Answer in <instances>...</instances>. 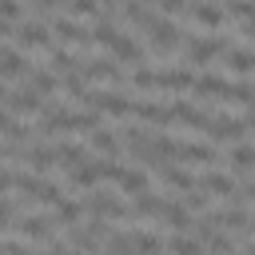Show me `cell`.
Masks as SVG:
<instances>
[{"label":"cell","mask_w":255,"mask_h":255,"mask_svg":"<svg viewBox=\"0 0 255 255\" xmlns=\"http://www.w3.org/2000/svg\"><path fill=\"white\" fill-rule=\"evenodd\" d=\"M131 84H135V88H143V92H151V88H159V72H151V68L135 64V72H131Z\"/></svg>","instance_id":"obj_25"},{"label":"cell","mask_w":255,"mask_h":255,"mask_svg":"<svg viewBox=\"0 0 255 255\" xmlns=\"http://www.w3.org/2000/svg\"><path fill=\"white\" fill-rule=\"evenodd\" d=\"M199 187H207L211 195H223V199H231V195H235V179H231V175H219V171L199 175Z\"/></svg>","instance_id":"obj_16"},{"label":"cell","mask_w":255,"mask_h":255,"mask_svg":"<svg viewBox=\"0 0 255 255\" xmlns=\"http://www.w3.org/2000/svg\"><path fill=\"white\" fill-rule=\"evenodd\" d=\"M231 16H239V20H255V0H231Z\"/></svg>","instance_id":"obj_29"},{"label":"cell","mask_w":255,"mask_h":255,"mask_svg":"<svg viewBox=\"0 0 255 255\" xmlns=\"http://www.w3.org/2000/svg\"><path fill=\"white\" fill-rule=\"evenodd\" d=\"M131 211H135L139 219H159V215L167 211V199H159V195H151V191H139L135 203H131Z\"/></svg>","instance_id":"obj_9"},{"label":"cell","mask_w":255,"mask_h":255,"mask_svg":"<svg viewBox=\"0 0 255 255\" xmlns=\"http://www.w3.org/2000/svg\"><path fill=\"white\" fill-rule=\"evenodd\" d=\"M108 48H112V56H116V60H124V64H143V48H139L131 36H120V32H116Z\"/></svg>","instance_id":"obj_7"},{"label":"cell","mask_w":255,"mask_h":255,"mask_svg":"<svg viewBox=\"0 0 255 255\" xmlns=\"http://www.w3.org/2000/svg\"><path fill=\"white\" fill-rule=\"evenodd\" d=\"M56 147H60V167L84 163V147H76V143H56Z\"/></svg>","instance_id":"obj_28"},{"label":"cell","mask_w":255,"mask_h":255,"mask_svg":"<svg viewBox=\"0 0 255 255\" xmlns=\"http://www.w3.org/2000/svg\"><path fill=\"white\" fill-rule=\"evenodd\" d=\"M80 76L84 80H120V68L112 60H84L80 64Z\"/></svg>","instance_id":"obj_12"},{"label":"cell","mask_w":255,"mask_h":255,"mask_svg":"<svg viewBox=\"0 0 255 255\" xmlns=\"http://www.w3.org/2000/svg\"><path fill=\"white\" fill-rule=\"evenodd\" d=\"M167 247H175V251H199V239H187V235H179V239H167Z\"/></svg>","instance_id":"obj_32"},{"label":"cell","mask_w":255,"mask_h":255,"mask_svg":"<svg viewBox=\"0 0 255 255\" xmlns=\"http://www.w3.org/2000/svg\"><path fill=\"white\" fill-rule=\"evenodd\" d=\"M28 84H32V88H40L44 96H52L56 88H64V80H60L52 68H40V72H32V76H28Z\"/></svg>","instance_id":"obj_21"},{"label":"cell","mask_w":255,"mask_h":255,"mask_svg":"<svg viewBox=\"0 0 255 255\" xmlns=\"http://www.w3.org/2000/svg\"><path fill=\"white\" fill-rule=\"evenodd\" d=\"M159 88H167V92H191L195 76L187 68H171V72H159Z\"/></svg>","instance_id":"obj_13"},{"label":"cell","mask_w":255,"mask_h":255,"mask_svg":"<svg viewBox=\"0 0 255 255\" xmlns=\"http://www.w3.org/2000/svg\"><path fill=\"white\" fill-rule=\"evenodd\" d=\"M223 60H227V68H231L235 76H247V72H255V52H239V48H227V52H223Z\"/></svg>","instance_id":"obj_19"},{"label":"cell","mask_w":255,"mask_h":255,"mask_svg":"<svg viewBox=\"0 0 255 255\" xmlns=\"http://www.w3.org/2000/svg\"><path fill=\"white\" fill-rule=\"evenodd\" d=\"M96 179H104V163L84 159V163H76V167H72V183H76V187H92Z\"/></svg>","instance_id":"obj_15"},{"label":"cell","mask_w":255,"mask_h":255,"mask_svg":"<svg viewBox=\"0 0 255 255\" xmlns=\"http://www.w3.org/2000/svg\"><path fill=\"white\" fill-rule=\"evenodd\" d=\"M171 120H175V124H187V128H203V131H207V124H211V116L199 112V108H191L187 100H175V104H171Z\"/></svg>","instance_id":"obj_6"},{"label":"cell","mask_w":255,"mask_h":255,"mask_svg":"<svg viewBox=\"0 0 255 255\" xmlns=\"http://www.w3.org/2000/svg\"><path fill=\"white\" fill-rule=\"evenodd\" d=\"M247 128H251V124H243V120H235V116H211L207 135H211V139H227V143H235V139L247 135Z\"/></svg>","instance_id":"obj_4"},{"label":"cell","mask_w":255,"mask_h":255,"mask_svg":"<svg viewBox=\"0 0 255 255\" xmlns=\"http://www.w3.org/2000/svg\"><path fill=\"white\" fill-rule=\"evenodd\" d=\"M251 167H255V147H251V143L235 147V151H231V171L243 175V171H251Z\"/></svg>","instance_id":"obj_22"},{"label":"cell","mask_w":255,"mask_h":255,"mask_svg":"<svg viewBox=\"0 0 255 255\" xmlns=\"http://www.w3.org/2000/svg\"><path fill=\"white\" fill-rule=\"evenodd\" d=\"M223 52H227L223 40H191V44H187V60H191V64H207V60H215V56H223Z\"/></svg>","instance_id":"obj_8"},{"label":"cell","mask_w":255,"mask_h":255,"mask_svg":"<svg viewBox=\"0 0 255 255\" xmlns=\"http://www.w3.org/2000/svg\"><path fill=\"white\" fill-rule=\"evenodd\" d=\"M36 4H40V12L48 16V12H56V8H68L72 0H36Z\"/></svg>","instance_id":"obj_33"},{"label":"cell","mask_w":255,"mask_h":255,"mask_svg":"<svg viewBox=\"0 0 255 255\" xmlns=\"http://www.w3.org/2000/svg\"><path fill=\"white\" fill-rule=\"evenodd\" d=\"M84 211H88V203H72V199H60L56 203V219L60 223H80Z\"/></svg>","instance_id":"obj_23"},{"label":"cell","mask_w":255,"mask_h":255,"mask_svg":"<svg viewBox=\"0 0 255 255\" xmlns=\"http://www.w3.org/2000/svg\"><path fill=\"white\" fill-rule=\"evenodd\" d=\"M120 187H124L128 195H139V191H147V175H143V171H124Z\"/></svg>","instance_id":"obj_27"},{"label":"cell","mask_w":255,"mask_h":255,"mask_svg":"<svg viewBox=\"0 0 255 255\" xmlns=\"http://www.w3.org/2000/svg\"><path fill=\"white\" fill-rule=\"evenodd\" d=\"M223 88H227V80H219V76H195V96H203V100H219L223 96Z\"/></svg>","instance_id":"obj_20"},{"label":"cell","mask_w":255,"mask_h":255,"mask_svg":"<svg viewBox=\"0 0 255 255\" xmlns=\"http://www.w3.org/2000/svg\"><path fill=\"white\" fill-rule=\"evenodd\" d=\"M48 68H52V72H56V76L64 80L68 72H76V60H72L68 52H52V56H48Z\"/></svg>","instance_id":"obj_26"},{"label":"cell","mask_w":255,"mask_h":255,"mask_svg":"<svg viewBox=\"0 0 255 255\" xmlns=\"http://www.w3.org/2000/svg\"><path fill=\"white\" fill-rule=\"evenodd\" d=\"M0 76H4V84H16L20 76H24V80L32 76V64L16 52V44H4V56H0Z\"/></svg>","instance_id":"obj_3"},{"label":"cell","mask_w":255,"mask_h":255,"mask_svg":"<svg viewBox=\"0 0 255 255\" xmlns=\"http://www.w3.org/2000/svg\"><path fill=\"white\" fill-rule=\"evenodd\" d=\"M175 159L179 163H215L219 155H215L211 143H179V155Z\"/></svg>","instance_id":"obj_10"},{"label":"cell","mask_w":255,"mask_h":255,"mask_svg":"<svg viewBox=\"0 0 255 255\" xmlns=\"http://www.w3.org/2000/svg\"><path fill=\"white\" fill-rule=\"evenodd\" d=\"M131 116H139L143 124H175L171 120V108H159V104H135Z\"/></svg>","instance_id":"obj_17"},{"label":"cell","mask_w":255,"mask_h":255,"mask_svg":"<svg viewBox=\"0 0 255 255\" xmlns=\"http://www.w3.org/2000/svg\"><path fill=\"white\" fill-rule=\"evenodd\" d=\"M139 4H155V0H139Z\"/></svg>","instance_id":"obj_34"},{"label":"cell","mask_w":255,"mask_h":255,"mask_svg":"<svg viewBox=\"0 0 255 255\" xmlns=\"http://www.w3.org/2000/svg\"><path fill=\"white\" fill-rule=\"evenodd\" d=\"M143 32H147V40H151V52H155V56H163V52H171V48L179 44L175 24H171V20H163V16H151Z\"/></svg>","instance_id":"obj_2"},{"label":"cell","mask_w":255,"mask_h":255,"mask_svg":"<svg viewBox=\"0 0 255 255\" xmlns=\"http://www.w3.org/2000/svg\"><path fill=\"white\" fill-rule=\"evenodd\" d=\"M68 12H72L76 20H84V16H92V20H96V16H104V4H100V0H72V4H68Z\"/></svg>","instance_id":"obj_24"},{"label":"cell","mask_w":255,"mask_h":255,"mask_svg":"<svg viewBox=\"0 0 255 255\" xmlns=\"http://www.w3.org/2000/svg\"><path fill=\"white\" fill-rule=\"evenodd\" d=\"M88 211H92V215H100V219H104V215H112V219L128 215V207H124L112 191H96V195H88Z\"/></svg>","instance_id":"obj_5"},{"label":"cell","mask_w":255,"mask_h":255,"mask_svg":"<svg viewBox=\"0 0 255 255\" xmlns=\"http://www.w3.org/2000/svg\"><path fill=\"white\" fill-rule=\"evenodd\" d=\"M155 4H159V8L167 12V16H179V12H191V4H187V0H155Z\"/></svg>","instance_id":"obj_31"},{"label":"cell","mask_w":255,"mask_h":255,"mask_svg":"<svg viewBox=\"0 0 255 255\" xmlns=\"http://www.w3.org/2000/svg\"><path fill=\"white\" fill-rule=\"evenodd\" d=\"M88 143H92V151H104V155H116V151H120V139H116L104 124H100L96 131H88Z\"/></svg>","instance_id":"obj_18"},{"label":"cell","mask_w":255,"mask_h":255,"mask_svg":"<svg viewBox=\"0 0 255 255\" xmlns=\"http://www.w3.org/2000/svg\"><path fill=\"white\" fill-rule=\"evenodd\" d=\"M191 20L203 24V28H223V8L211 4V0H199V4L191 8Z\"/></svg>","instance_id":"obj_11"},{"label":"cell","mask_w":255,"mask_h":255,"mask_svg":"<svg viewBox=\"0 0 255 255\" xmlns=\"http://www.w3.org/2000/svg\"><path fill=\"white\" fill-rule=\"evenodd\" d=\"M4 112H12V116H36V112H44V92L40 88H16V84H8V92H4Z\"/></svg>","instance_id":"obj_1"},{"label":"cell","mask_w":255,"mask_h":255,"mask_svg":"<svg viewBox=\"0 0 255 255\" xmlns=\"http://www.w3.org/2000/svg\"><path fill=\"white\" fill-rule=\"evenodd\" d=\"M52 32H56L64 44H88V40H92V36H88V32L76 24V16H68V20H56V24H52Z\"/></svg>","instance_id":"obj_14"},{"label":"cell","mask_w":255,"mask_h":255,"mask_svg":"<svg viewBox=\"0 0 255 255\" xmlns=\"http://www.w3.org/2000/svg\"><path fill=\"white\" fill-rule=\"evenodd\" d=\"M0 8H4V20H8V24H16V20L24 16V8H20V0H0Z\"/></svg>","instance_id":"obj_30"}]
</instances>
